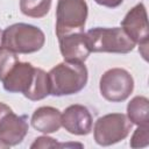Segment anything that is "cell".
<instances>
[{
  "instance_id": "15",
  "label": "cell",
  "mask_w": 149,
  "mask_h": 149,
  "mask_svg": "<svg viewBox=\"0 0 149 149\" xmlns=\"http://www.w3.org/2000/svg\"><path fill=\"white\" fill-rule=\"evenodd\" d=\"M51 7V0H20V9L22 14L30 17L45 16Z\"/></svg>"
},
{
  "instance_id": "13",
  "label": "cell",
  "mask_w": 149,
  "mask_h": 149,
  "mask_svg": "<svg viewBox=\"0 0 149 149\" xmlns=\"http://www.w3.org/2000/svg\"><path fill=\"white\" fill-rule=\"evenodd\" d=\"M127 116L137 126L149 125V100L141 95L133 98L127 106Z\"/></svg>"
},
{
  "instance_id": "3",
  "label": "cell",
  "mask_w": 149,
  "mask_h": 149,
  "mask_svg": "<svg viewBox=\"0 0 149 149\" xmlns=\"http://www.w3.org/2000/svg\"><path fill=\"white\" fill-rule=\"evenodd\" d=\"M44 33L33 24L14 23L2 31V47L15 54H31L42 49Z\"/></svg>"
},
{
  "instance_id": "11",
  "label": "cell",
  "mask_w": 149,
  "mask_h": 149,
  "mask_svg": "<svg viewBox=\"0 0 149 149\" xmlns=\"http://www.w3.org/2000/svg\"><path fill=\"white\" fill-rule=\"evenodd\" d=\"M59 50L65 61L84 63L91 54L84 31L73 33L58 38Z\"/></svg>"
},
{
  "instance_id": "5",
  "label": "cell",
  "mask_w": 149,
  "mask_h": 149,
  "mask_svg": "<svg viewBox=\"0 0 149 149\" xmlns=\"http://www.w3.org/2000/svg\"><path fill=\"white\" fill-rule=\"evenodd\" d=\"M132 125L128 116L122 113H111L100 116L94 125V140L102 147L118 143L128 136Z\"/></svg>"
},
{
  "instance_id": "2",
  "label": "cell",
  "mask_w": 149,
  "mask_h": 149,
  "mask_svg": "<svg viewBox=\"0 0 149 149\" xmlns=\"http://www.w3.org/2000/svg\"><path fill=\"white\" fill-rule=\"evenodd\" d=\"M85 38L91 52L128 54L136 44L121 27L92 28L85 34Z\"/></svg>"
},
{
  "instance_id": "4",
  "label": "cell",
  "mask_w": 149,
  "mask_h": 149,
  "mask_svg": "<svg viewBox=\"0 0 149 149\" xmlns=\"http://www.w3.org/2000/svg\"><path fill=\"white\" fill-rule=\"evenodd\" d=\"M85 0H58L56 8V35L58 38L84 31L87 19Z\"/></svg>"
},
{
  "instance_id": "20",
  "label": "cell",
  "mask_w": 149,
  "mask_h": 149,
  "mask_svg": "<svg viewBox=\"0 0 149 149\" xmlns=\"http://www.w3.org/2000/svg\"><path fill=\"white\" fill-rule=\"evenodd\" d=\"M12 112V108L9 107V106H7L6 104H3V102H0V121L2 120V118L6 115V114H8V113H10Z\"/></svg>"
},
{
  "instance_id": "12",
  "label": "cell",
  "mask_w": 149,
  "mask_h": 149,
  "mask_svg": "<svg viewBox=\"0 0 149 149\" xmlns=\"http://www.w3.org/2000/svg\"><path fill=\"white\" fill-rule=\"evenodd\" d=\"M31 126L44 134L55 133L62 126V114L51 106L38 107L31 115Z\"/></svg>"
},
{
  "instance_id": "21",
  "label": "cell",
  "mask_w": 149,
  "mask_h": 149,
  "mask_svg": "<svg viewBox=\"0 0 149 149\" xmlns=\"http://www.w3.org/2000/svg\"><path fill=\"white\" fill-rule=\"evenodd\" d=\"M0 148H8V146H7L5 142H2V141L0 140Z\"/></svg>"
},
{
  "instance_id": "18",
  "label": "cell",
  "mask_w": 149,
  "mask_h": 149,
  "mask_svg": "<svg viewBox=\"0 0 149 149\" xmlns=\"http://www.w3.org/2000/svg\"><path fill=\"white\" fill-rule=\"evenodd\" d=\"M71 146L83 147L79 143H70V144L57 143V141H55V139H51V137H48V136H41V137L35 139V142L30 147L31 148H56V147H71Z\"/></svg>"
},
{
  "instance_id": "10",
  "label": "cell",
  "mask_w": 149,
  "mask_h": 149,
  "mask_svg": "<svg viewBox=\"0 0 149 149\" xmlns=\"http://www.w3.org/2000/svg\"><path fill=\"white\" fill-rule=\"evenodd\" d=\"M28 133L27 115H16L13 111L0 121V140L8 147L21 143Z\"/></svg>"
},
{
  "instance_id": "9",
  "label": "cell",
  "mask_w": 149,
  "mask_h": 149,
  "mask_svg": "<svg viewBox=\"0 0 149 149\" xmlns=\"http://www.w3.org/2000/svg\"><path fill=\"white\" fill-rule=\"evenodd\" d=\"M92 115L83 105H71L62 114V126L70 134L87 135L92 130Z\"/></svg>"
},
{
  "instance_id": "22",
  "label": "cell",
  "mask_w": 149,
  "mask_h": 149,
  "mask_svg": "<svg viewBox=\"0 0 149 149\" xmlns=\"http://www.w3.org/2000/svg\"><path fill=\"white\" fill-rule=\"evenodd\" d=\"M2 45V30L0 29V47Z\"/></svg>"
},
{
  "instance_id": "7",
  "label": "cell",
  "mask_w": 149,
  "mask_h": 149,
  "mask_svg": "<svg viewBox=\"0 0 149 149\" xmlns=\"http://www.w3.org/2000/svg\"><path fill=\"white\" fill-rule=\"evenodd\" d=\"M121 28L135 43L140 45V52L147 61L149 26L147 10L143 3L136 5L126 14L121 22Z\"/></svg>"
},
{
  "instance_id": "6",
  "label": "cell",
  "mask_w": 149,
  "mask_h": 149,
  "mask_svg": "<svg viewBox=\"0 0 149 149\" xmlns=\"http://www.w3.org/2000/svg\"><path fill=\"white\" fill-rule=\"evenodd\" d=\"M99 88L101 95L107 101L120 102L132 94L134 90V79L125 69H109L101 76Z\"/></svg>"
},
{
  "instance_id": "8",
  "label": "cell",
  "mask_w": 149,
  "mask_h": 149,
  "mask_svg": "<svg viewBox=\"0 0 149 149\" xmlns=\"http://www.w3.org/2000/svg\"><path fill=\"white\" fill-rule=\"evenodd\" d=\"M35 68L27 62H17L2 80L3 88L10 93H22L24 97L29 93L34 83Z\"/></svg>"
},
{
  "instance_id": "19",
  "label": "cell",
  "mask_w": 149,
  "mask_h": 149,
  "mask_svg": "<svg viewBox=\"0 0 149 149\" xmlns=\"http://www.w3.org/2000/svg\"><path fill=\"white\" fill-rule=\"evenodd\" d=\"M94 1L98 5H101L108 8H115V7H119L123 0H94Z\"/></svg>"
},
{
  "instance_id": "16",
  "label": "cell",
  "mask_w": 149,
  "mask_h": 149,
  "mask_svg": "<svg viewBox=\"0 0 149 149\" xmlns=\"http://www.w3.org/2000/svg\"><path fill=\"white\" fill-rule=\"evenodd\" d=\"M19 62V57L12 50L0 47V80L2 81L13 66Z\"/></svg>"
},
{
  "instance_id": "14",
  "label": "cell",
  "mask_w": 149,
  "mask_h": 149,
  "mask_svg": "<svg viewBox=\"0 0 149 149\" xmlns=\"http://www.w3.org/2000/svg\"><path fill=\"white\" fill-rule=\"evenodd\" d=\"M49 94H50V84H49L48 73L40 68H35L34 83L26 98L31 101H37L44 99Z\"/></svg>"
},
{
  "instance_id": "1",
  "label": "cell",
  "mask_w": 149,
  "mask_h": 149,
  "mask_svg": "<svg viewBox=\"0 0 149 149\" xmlns=\"http://www.w3.org/2000/svg\"><path fill=\"white\" fill-rule=\"evenodd\" d=\"M50 94L70 95L80 92L87 83L88 72L84 63L64 61L48 72Z\"/></svg>"
},
{
  "instance_id": "17",
  "label": "cell",
  "mask_w": 149,
  "mask_h": 149,
  "mask_svg": "<svg viewBox=\"0 0 149 149\" xmlns=\"http://www.w3.org/2000/svg\"><path fill=\"white\" fill-rule=\"evenodd\" d=\"M149 144V126H139L134 132L129 146L132 148H142Z\"/></svg>"
}]
</instances>
